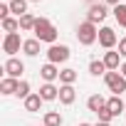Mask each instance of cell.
<instances>
[{
	"label": "cell",
	"mask_w": 126,
	"mask_h": 126,
	"mask_svg": "<svg viewBox=\"0 0 126 126\" xmlns=\"http://www.w3.org/2000/svg\"><path fill=\"white\" fill-rule=\"evenodd\" d=\"M74 99H77V92H74V84H62V87H59V101L64 104V106L74 104Z\"/></svg>",
	"instance_id": "obj_10"
},
{
	"label": "cell",
	"mask_w": 126,
	"mask_h": 126,
	"mask_svg": "<svg viewBox=\"0 0 126 126\" xmlns=\"http://www.w3.org/2000/svg\"><path fill=\"white\" fill-rule=\"evenodd\" d=\"M25 45V40H20V35L17 32H10V35H5L3 37V52L5 54H10V57H15V52H20V47Z\"/></svg>",
	"instance_id": "obj_5"
},
{
	"label": "cell",
	"mask_w": 126,
	"mask_h": 126,
	"mask_svg": "<svg viewBox=\"0 0 126 126\" xmlns=\"http://www.w3.org/2000/svg\"><path fill=\"white\" fill-rule=\"evenodd\" d=\"M3 30H5V35H10V32H17V30H20V20H15V17H8V20H3Z\"/></svg>",
	"instance_id": "obj_23"
},
{
	"label": "cell",
	"mask_w": 126,
	"mask_h": 126,
	"mask_svg": "<svg viewBox=\"0 0 126 126\" xmlns=\"http://www.w3.org/2000/svg\"><path fill=\"white\" fill-rule=\"evenodd\" d=\"M10 13L13 15H17V17H22L25 13H27V0H10Z\"/></svg>",
	"instance_id": "obj_19"
},
{
	"label": "cell",
	"mask_w": 126,
	"mask_h": 126,
	"mask_svg": "<svg viewBox=\"0 0 126 126\" xmlns=\"http://www.w3.org/2000/svg\"><path fill=\"white\" fill-rule=\"evenodd\" d=\"M20 20V30H25V32H32L35 30V22H37V17L32 15V13H25L22 17H17Z\"/></svg>",
	"instance_id": "obj_18"
},
{
	"label": "cell",
	"mask_w": 126,
	"mask_h": 126,
	"mask_svg": "<svg viewBox=\"0 0 126 126\" xmlns=\"http://www.w3.org/2000/svg\"><path fill=\"white\" fill-rule=\"evenodd\" d=\"M17 87H20V79L5 77L3 82H0V94H5V96H13V94H17Z\"/></svg>",
	"instance_id": "obj_12"
},
{
	"label": "cell",
	"mask_w": 126,
	"mask_h": 126,
	"mask_svg": "<svg viewBox=\"0 0 126 126\" xmlns=\"http://www.w3.org/2000/svg\"><path fill=\"white\" fill-rule=\"evenodd\" d=\"M45 126H62V114L59 111H47L45 114Z\"/></svg>",
	"instance_id": "obj_22"
},
{
	"label": "cell",
	"mask_w": 126,
	"mask_h": 126,
	"mask_svg": "<svg viewBox=\"0 0 126 126\" xmlns=\"http://www.w3.org/2000/svg\"><path fill=\"white\" fill-rule=\"evenodd\" d=\"M69 54H72V52H69L67 45H49V49H47V62L59 64V62H67Z\"/></svg>",
	"instance_id": "obj_4"
},
{
	"label": "cell",
	"mask_w": 126,
	"mask_h": 126,
	"mask_svg": "<svg viewBox=\"0 0 126 126\" xmlns=\"http://www.w3.org/2000/svg\"><path fill=\"white\" fill-rule=\"evenodd\" d=\"M119 72H121V74H124V77H126V62H124V64H121V67H119Z\"/></svg>",
	"instance_id": "obj_30"
},
{
	"label": "cell",
	"mask_w": 126,
	"mask_h": 126,
	"mask_svg": "<svg viewBox=\"0 0 126 126\" xmlns=\"http://www.w3.org/2000/svg\"><path fill=\"white\" fill-rule=\"evenodd\" d=\"M77 126H92V124H77Z\"/></svg>",
	"instance_id": "obj_32"
},
{
	"label": "cell",
	"mask_w": 126,
	"mask_h": 126,
	"mask_svg": "<svg viewBox=\"0 0 126 126\" xmlns=\"http://www.w3.org/2000/svg\"><path fill=\"white\" fill-rule=\"evenodd\" d=\"M106 15H109V10H106V3H92L89 5V10H87V20L89 22H101V20H106Z\"/></svg>",
	"instance_id": "obj_6"
},
{
	"label": "cell",
	"mask_w": 126,
	"mask_h": 126,
	"mask_svg": "<svg viewBox=\"0 0 126 126\" xmlns=\"http://www.w3.org/2000/svg\"><path fill=\"white\" fill-rule=\"evenodd\" d=\"M59 82H62V84H74V82H77V69H72V67L62 69V72H59Z\"/></svg>",
	"instance_id": "obj_21"
},
{
	"label": "cell",
	"mask_w": 126,
	"mask_h": 126,
	"mask_svg": "<svg viewBox=\"0 0 126 126\" xmlns=\"http://www.w3.org/2000/svg\"><path fill=\"white\" fill-rule=\"evenodd\" d=\"M104 82H106V87H109L116 96H121V94L126 92V77H124L121 72H106V74H104Z\"/></svg>",
	"instance_id": "obj_3"
},
{
	"label": "cell",
	"mask_w": 126,
	"mask_h": 126,
	"mask_svg": "<svg viewBox=\"0 0 126 126\" xmlns=\"http://www.w3.org/2000/svg\"><path fill=\"white\" fill-rule=\"evenodd\" d=\"M99 45H101L104 49H114V47L119 45L116 32H114L111 27H101V30H99Z\"/></svg>",
	"instance_id": "obj_7"
},
{
	"label": "cell",
	"mask_w": 126,
	"mask_h": 126,
	"mask_svg": "<svg viewBox=\"0 0 126 126\" xmlns=\"http://www.w3.org/2000/svg\"><path fill=\"white\" fill-rule=\"evenodd\" d=\"M104 106H106V99H104L101 94H92V96L87 99V109H89V111H94V114H96V111H101Z\"/></svg>",
	"instance_id": "obj_16"
},
{
	"label": "cell",
	"mask_w": 126,
	"mask_h": 126,
	"mask_svg": "<svg viewBox=\"0 0 126 126\" xmlns=\"http://www.w3.org/2000/svg\"><path fill=\"white\" fill-rule=\"evenodd\" d=\"M45 101H54V99H59V89L54 87V84H49V82H45L42 87H40V92H37Z\"/></svg>",
	"instance_id": "obj_13"
},
{
	"label": "cell",
	"mask_w": 126,
	"mask_h": 126,
	"mask_svg": "<svg viewBox=\"0 0 126 126\" xmlns=\"http://www.w3.org/2000/svg\"><path fill=\"white\" fill-rule=\"evenodd\" d=\"M8 17H10V5L3 3V5H0V20H8Z\"/></svg>",
	"instance_id": "obj_27"
},
{
	"label": "cell",
	"mask_w": 126,
	"mask_h": 126,
	"mask_svg": "<svg viewBox=\"0 0 126 126\" xmlns=\"http://www.w3.org/2000/svg\"><path fill=\"white\" fill-rule=\"evenodd\" d=\"M101 62L106 64L109 72H119V67L124 64V62H121V54H119V52H111V49L104 52V59H101Z\"/></svg>",
	"instance_id": "obj_9"
},
{
	"label": "cell",
	"mask_w": 126,
	"mask_h": 126,
	"mask_svg": "<svg viewBox=\"0 0 126 126\" xmlns=\"http://www.w3.org/2000/svg\"><path fill=\"white\" fill-rule=\"evenodd\" d=\"M42 101H45V99H42L40 94H30V96L25 99V111H30V114H37V111L42 109Z\"/></svg>",
	"instance_id": "obj_14"
},
{
	"label": "cell",
	"mask_w": 126,
	"mask_h": 126,
	"mask_svg": "<svg viewBox=\"0 0 126 126\" xmlns=\"http://www.w3.org/2000/svg\"><path fill=\"white\" fill-rule=\"evenodd\" d=\"M40 77L45 79V82H54V79H59V69H57V64H52V62H47V64H42L40 67Z\"/></svg>",
	"instance_id": "obj_11"
},
{
	"label": "cell",
	"mask_w": 126,
	"mask_h": 126,
	"mask_svg": "<svg viewBox=\"0 0 126 126\" xmlns=\"http://www.w3.org/2000/svg\"><path fill=\"white\" fill-rule=\"evenodd\" d=\"M35 37L40 40V42H47V45H57V27L47 20V17H37V22H35Z\"/></svg>",
	"instance_id": "obj_1"
},
{
	"label": "cell",
	"mask_w": 126,
	"mask_h": 126,
	"mask_svg": "<svg viewBox=\"0 0 126 126\" xmlns=\"http://www.w3.org/2000/svg\"><path fill=\"white\" fill-rule=\"evenodd\" d=\"M106 72H109V69H106L104 62H99V59L89 62V74H92V77H101V74H106Z\"/></svg>",
	"instance_id": "obj_20"
},
{
	"label": "cell",
	"mask_w": 126,
	"mask_h": 126,
	"mask_svg": "<svg viewBox=\"0 0 126 126\" xmlns=\"http://www.w3.org/2000/svg\"><path fill=\"white\" fill-rule=\"evenodd\" d=\"M22 52H25L27 57H37V54H40V40H37V37H32V40H25V45H22Z\"/></svg>",
	"instance_id": "obj_17"
},
{
	"label": "cell",
	"mask_w": 126,
	"mask_h": 126,
	"mask_svg": "<svg viewBox=\"0 0 126 126\" xmlns=\"http://www.w3.org/2000/svg\"><path fill=\"white\" fill-rule=\"evenodd\" d=\"M106 106H109V111H111L114 116H121V114H124V109H126V106H124V99H121V96H116V94L106 99Z\"/></svg>",
	"instance_id": "obj_15"
},
{
	"label": "cell",
	"mask_w": 126,
	"mask_h": 126,
	"mask_svg": "<svg viewBox=\"0 0 126 126\" xmlns=\"http://www.w3.org/2000/svg\"><path fill=\"white\" fill-rule=\"evenodd\" d=\"M87 3H96V0H87Z\"/></svg>",
	"instance_id": "obj_34"
},
{
	"label": "cell",
	"mask_w": 126,
	"mask_h": 126,
	"mask_svg": "<svg viewBox=\"0 0 126 126\" xmlns=\"http://www.w3.org/2000/svg\"><path fill=\"white\" fill-rule=\"evenodd\" d=\"M96 116H99V121H101V124H111V119H114V114L109 111V106H104L101 111H96Z\"/></svg>",
	"instance_id": "obj_26"
},
{
	"label": "cell",
	"mask_w": 126,
	"mask_h": 126,
	"mask_svg": "<svg viewBox=\"0 0 126 126\" xmlns=\"http://www.w3.org/2000/svg\"><path fill=\"white\" fill-rule=\"evenodd\" d=\"M3 69H5V74L8 77H13V79H20L22 77V72H25V64L17 59V57H10L5 64H3Z\"/></svg>",
	"instance_id": "obj_8"
},
{
	"label": "cell",
	"mask_w": 126,
	"mask_h": 126,
	"mask_svg": "<svg viewBox=\"0 0 126 126\" xmlns=\"http://www.w3.org/2000/svg\"><path fill=\"white\" fill-rule=\"evenodd\" d=\"M114 17H116V22L121 27H126V5H116L114 8Z\"/></svg>",
	"instance_id": "obj_24"
},
{
	"label": "cell",
	"mask_w": 126,
	"mask_h": 126,
	"mask_svg": "<svg viewBox=\"0 0 126 126\" xmlns=\"http://www.w3.org/2000/svg\"><path fill=\"white\" fill-rule=\"evenodd\" d=\"M94 126H111V124H101V121H99V124H94Z\"/></svg>",
	"instance_id": "obj_31"
},
{
	"label": "cell",
	"mask_w": 126,
	"mask_h": 126,
	"mask_svg": "<svg viewBox=\"0 0 126 126\" xmlns=\"http://www.w3.org/2000/svg\"><path fill=\"white\" fill-rule=\"evenodd\" d=\"M119 54H121V57H126V37H121V40H119Z\"/></svg>",
	"instance_id": "obj_28"
},
{
	"label": "cell",
	"mask_w": 126,
	"mask_h": 126,
	"mask_svg": "<svg viewBox=\"0 0 126 126\" xmlns=\"http://www.w3.org/2000/svg\"><path fill=\"white\" fill-rule=\"evenodd\" d=\"M77 40H79V45H84V47L94 45V42L99 40V27H96L94 22L84 20V22H82V25L77 27Z\"/></svg>",
	"instance_id": "obj_2"
},
{
	"label": "cell",
	"mask_w": 126,
	"mask_h": 126,
	"mask_svg": "<svg viewBox=\"0 0 126 126\" xmlns=\"http://www.w3.org/2000/svg\"><path fill=\"white\" fill-rule=\"evenodd\" d=\"M104 3H106V5H114V8H116V5H121V0H104Z\"/></svg>",
	"instance_id": "obj_29"
},
{
	"label": "cell",
	"mask_w": 126,
	"mask_h": 126,
	"mask_svg": "<svg viewBox=\"0 0 126 126\" xmlns=\"http://www.w3.org/2000/svg\"><path fill=\"white\" fill-rule=\"evenodd\" d=\"M30 94H32V92H30V82H25V79H20V87H17V94H15V96H20V99L25 101V99H27Z\"/></svg>",
	"instance_id": "obj_25"
},
{
	"label": "cell",
	"mask_w": 126,
	"mask_h": 126,
	"mask_svg": "<svg viewBox=\"0 0 126 126\" xmlns=\"http://www.w3.org/2000/svg\"><path fill=\"white\" fill-rule=\"evenodd\" d=\"M30 3H42V0H30Z\"/></svg>",
	"instance_id": "obj_33"
}]
</instances>
